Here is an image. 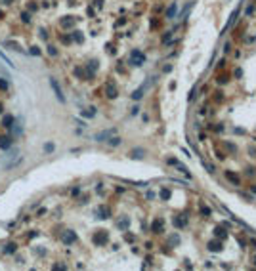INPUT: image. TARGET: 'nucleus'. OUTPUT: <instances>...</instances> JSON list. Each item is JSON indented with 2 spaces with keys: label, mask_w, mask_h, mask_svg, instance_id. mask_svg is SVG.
Instances as JSON below:
<instances>
[{
  "label": "nucleus",
  "mask_w": 256,
  "mask_h": 271,
  "mask_svg": "<svg viewBox=\"0 0 256 271\" xmlns=\"http://www.w3.org/2000/svg\"><path fill=\"white\" fill-rule=\"evenodd\" d=\"M48 52H50V55H58V50L54 46H48Z\"/></svg>",
  "instance_id": "obj_31"
},
{
  "label": "nucleus",
  "mask_w": 256,
  "mask_h": 271,
  "mask_svg": "<svg viewBox=\"0 0 256 271\" xmlns=\"http://www.w3.org/2000/svg\"><path fill=\"white\" fill-rule=\"evenodd\" d=\"M75 21H76L75 17H71V15H67V17H63L61 21H59V25H61L63 29H69V27H73V25H75Z\"/></svg>",
  "instance_id": "obj_6"
},
{
  "label": "nucleus",
  "mask_w": 256,
  "mask_h": 271,
  "mask_svg": "<svg viewBox=\"0 0 256 271\" xmlns=\"http://www.w3.org/2000/svg\"><path fill=\"white\" fill-rule=\"evenodd\" d=\"M14 120H15V116H14V115H4V119H2V126H4V128H12V126H14Z\"/></svg>",
  "instance_id": "obj_9"
},
{
  "label": "nucleus",
  "mask_w": 256,
  "mask_h": 271,
  "mask_svg": "<svg viewBox=\"0 0 256 271\" xmlns=\"http://www.w3.org/2000/svg\"><path fill=\"white\" fill-rule=\"evenodd\" d=\"M0 17H2V12H0Z\"/></svg>",
  "instance_id": "obj_35"
},
{
  "label": "nucleus",
  "mask_w": 256,
  "mask_h": 271,
  "mask_svg": "<svg viewBox=\"0 0 256 271\" xmlns=\"http://www.w3.org/2000/svg\"><path fill=\"white\" fill-rule=\"evenodd\" d=\"M50 86H52V90H54V94H56V98H58V101L65 103V96H63V90H61V86H59L58 78L50 76Z\"/></svg>",
  "instance_id": "obj_2"
},
{
  "label": "nucleus",
  "mask_w": 256,
  "mask_h": 271,
  "mask_svg": "<svg viewBox=\"0 0 256 271\" xmlns=\"http://www.w3.org/2000/svg\"><path fill=\"white\" fill-rule=\"evenodd\" d=\"M128 224H130V220H126V218H124V220H120V221H119V227H120V229H126V227H128Z\"/></svg>",
  "instance_id": "obj_24"
},
{
  "label": "nucleus",
  "mask_w": 256,
  "mask_h": 271,
  "mask_svg": "<svg viewBox=\"0 0 256 271\" xmlns=\"http://www.w3.org/2000/svg\"><path fill=\"white\" fill-rule=\"evenodd\" d=\"M82 115L90 119V116H94V115H96V109H92V111H82Z\"/></svg>",
  "instance_id": "obj_27"
},
{
  "label": "nucleus",
  "mask_w": 256,
  "mask_h": 271,
  "mask_svg": "<svg viewBox=\"0 0 256 271\" xmlns=\"http://www.w3.org/2000/svg\"><path fill=\"white\" fill-rule=\"evenodd\" d=\"M31 54H32V55H40V50H38L36 46H32V48H31Z\"/></svg>",
  "instance_id": "obj_32"
},
{
  "label": "nucleus",
  "mask_w": 256,
  "mask_h": 271,
  "mask_svg": "<svg viewBox=\"0 0 256 271\" xmlns=\"http://www.w3.org/2000/svg\"><path fill=\"white\" fill-rule=\"evenodd\" d=\"M151 231L153 233H162V231H164V224H162V220H155V221H153Z\"/></svg>",
  "instance_id": "obj_7"
},
{
  "label": "nucleus",
  "mask_w": 256,
  "mask_h": 271,
  "mask_svg": "<svg viewBox=\"0 0 256 271\" xmlns=\"http://www.w3.org/2000/svg\"><path fill=\"white\" fill-rule=\"evenodd\" d=\"M97 214H100V218H103V220H105V218H109V214H111V212H109L107 206H100V208H97Z\"/></svg>",
  "instance_id": "obj_14"
},
{
  "label": "nucleus",
  "mask_w": 256,
  "mask_h": 271,
  "mask_svg": "<svg viewBox=\"0 0 256 271\" xmlns=\"http://www.w3.org/2000/svg\"><path fill=\"white\" fill-rule=\"evenodd\" d=\"M226 178H227V180H229V181H231L233 185H239V178L235 176V174H231V172H226Z\"/></svg>",
  "instance_id": "obj_19"
},
{
  "label": "nucleus",
  "mask_w": 256,
  "mask_h": 271,
  "mask_svg": "<svg viewBox=\"0 0 256 271\" xmlns=\"http://www.w3.org/2000/svg\"><path fill=\"white\" fill-rule=\"evenodd\" d=\"M172 224L176 225V227H185V225H187V216H184V214H180V216H174Z\"/></svg>",
  "instance_id": "obj_5"
},
{
  "label": "nucleus",
  "mask_w": 256,
  "mask_h": 271,
  "mask_svg": "<svg viewBox=\"0 0 256 271\" xmlns=\"http://www.w3.org/2000/svg\"><path fill=\"white\" fill-rule=\"evenodd\" d=\"M208 250H210V252H220V250H222V242L220 241H210L208 242Z\"/></svg>",
  "instance_id": "obj_11"
},
{
  "label": "nucleus",
  "mask_w": 256,
  "mask_h": 271,
  "mask_svg": "<svg viewBox=\"0 0 256 271\" xmlns=\"http://www.w3.org/2000/svg\"><path fill=\"white\" fill-rule=\"evenodd\" d=\"M214 235H216L218 239H226V237H227V233H226V229H224V227H220V225H218V227L214 229Z\"/></svg>",
  "instance_id": "obj_15"
},
{
  "label": "nucleus",
  "mask_w": 256,
  "mask_h": 271,
  "mask_svg": "<svg viewBox=\"0 0 256 271\" xmlns=\"http://www.w3.org/2000/svg\"><path fill=\"white\" fill-rule=\"evenodd\" d=\"M73 38H75L76 42H82V35H80L79 31H75V33H73Z\"/></svg>",
  "instance_id": "obj_25"
},
{
  "label": "nucleus",
  "mask_w": 256,
  "mask_h": 271,
  "mask_svg": "<svg viewBox=\"0 0 256 271\" xmlns=\"http://www.w3.org/2000/svg\"><path fill=\"white\" fill-rule=\"evenodd\" d=\"M12 147V137L0 136V149H10Z\"/></svg>",
  "instance_id": "obj_10"
},
{
  "label": "nucleus",
  "mask_w": 256,
  "mask_h": 271,
  "mask_svg": "<svg viewBox=\"0 0 256 271\" xmlns=\"http://www.w3.org/2000/svg\"><path fill=\"white\" fill-rule=\"evenodd\" d=\"M252 262H254V265H256V256H254V258H252Z\"/></svg>",
  "instance_id": "obj_34"
},
{
  "label": "nucleus",
  "mask_w": 256,
  "mask_h": 271,
  "mask_svg": "<svg viewBox=\"0 0 256 271\" xmlns=\"http://www.w3.org/2000/svg\"><path fill=\"white\" fill-rule=\"evenodd\" d=\"M109 143H111V145H119L120 143V137H111V139H109Z\"/></svg>",
  "instance_id": "obj_28"
},
{
  "label": "nucleus",
  "mask_w": 256,
  "mask_h": 271,
  "mask_svg": "<svg viewBox=\"0 0 256 271\" xmlns=\"http://www.w3.org/2000/svg\"><path fill=\"white\" fill-rule=\"evenodd\" d=\"M144 92H145V86L138 88V90H136V92L132 94V99H141V96H144Z\"/></svg>",
  "instance_id": "obj_18"
},
{
  "label": "nucleus",
  "mask_w": 256,
  "mask_h": 271,
  "mask_svg": "<svg viewBox=\"0 0 256 271\" xmlns=\"http://www.w3.org/2000/svg\"><path fill=\"white\" fill-rule=\"evenodd\" d=\"M21 17H23V23H31V15L29 14H23Z\"/></svg>",
  "instance_id": "obj_30"
},
{
  "label": "nucleus",
  "mask_w": 256,
  "mask_h": 271,
  "mask_svg": "<svg viewBox=\"0 0 256 271\" xmlns=\"http://www.w3.org/2000/svg\"><path fill=\"white\" fill-rule=\"evenodd\" d=\"M201 214H203L205 218H208V216H210V208H208V206H201Z\"/></svg>",
  "instance_id": "obj_23"
},
{
  "label": "nucleus",
  "mask_w": 256,
  "mask_h": 271,
  "mask_svg": "<svg viewBox=\"0 0 256 271\" xmlns=\"http://www.w3.org/2000/svg\"><path fill=\"white\" fill-rule=\"evenodd\" d=\"M105 96L111 98V99H115L117 96H119V94H117V88L113 86V84H107V86H105Z\"/></svg>",
  "instance_id": "obj_8"
},
{
  "label": "nucleus",
  "mask_w": 256,
  "mask_h": 271,
  "mask_svg": "<svg viewBox=\"0 0 256 271\" xmlns=\"http://www.w3.org/2000/svg\"><path fill=\"white\" fill-rule=\"evenodd\" d=\"M4 252L6 254H15L17 252V244H15V242H8L6 248H4Z\"/></svg>",
  "instance_id": "obj_13"
},
{
  "label": "nucleus",
  "mask_w": 256,
  "mask_h": 271,
  "mask_svg": "<svg viewBox=\"0 0 256 271\" xmlns=\"http://www.w3.org/2000/svg\"><path fill=\"white\" fill-rule=\"evenodd\" d=\"M92 241H94L96 246H103V244H107V241H109V233L105 231V229H100V231L94 233Z\"/></svg>",
  "instance_id": "obj_1"
},
{
  "label": "nucleus",
  "mask_w": 256,
  "mask_h": 271,
  "mask_svg": "<svg viewBox=\"0 0 256 271\" xmlns=\"http://www.w3.org/2000/svg\"><path fill=\"white\" fill-rule=\"evenodd\" d=\"M174 15H176V4H172V6L166 10V17L168 19H174Z\"/></svg>",
  "instance_id": "obj_20"
},
{
  "label": "nucleus",
  "mask_w": 256,
  "mask_h": 271,
  "mask_svg": "<svg viewBox=\"0 0 256 271\" xmlns=\"http://www.w3.org/2000/svg\"><path fill=\"white\" fill-rule=\"evenodd\" d=\"M54 149H56V145L52 143V141H48V143H44V151H46V153H54Z\"/></svg>",
  "instance_id": "obj_21"
},
{
  "label": "nucleus",
  "mask_w": 256,
  "mask_h": 271,
  "mask_svg": "<svg viewBox=\"0 0 256 271\" xmlns=\"http://www.w3.org/2000/svg\"><path fill=\"white\" fill-rule=\"evenodd\" d=\"M61 242H63V244H73V242H76V233L71 231V229L63 231L61 233Z\"/></svg>",
  "instance_id": "obj_4"
},
{
  "label": "nucleus",
  "mask_w": 256,
  "mask_h": 271,
  "mask_svg": "<svg viewBox=\"0 0 256 271\" xmlns=\"http://www.w3.org/2000/svg\"><path fill=\"white\" fill-rule=\"evenodd\" d=\"M8 88H10L8 80L6 78H0V90H2V92H8Z\"/></svg>",
  "instance_id": "obj_22"
},
{
  "label": "nucleus",
  "mask_w": 256,
  "mask_h": 271,
  "mask_svg": "<svg viewBox=\"0 0 256 271\" xmlns=\"http://www.w3.org/2000/svg\"><path fill=\"white\" fill-rule=\"evenodd\" d=\"M144 61H145L144 52H140V50L130 52V63H132V65H144Z\"/></svg>",
  "instance_id": "obj_3"
},
{
  "label": "nucleus",
  "mask_w": 256,
  "mask_h": 271,
  "mask_svg": "<svg viewBox=\"0 0 256 271\" xmlns=\"http://www.w3.org/2000/svg\"><path fill=\"white\" fill-rule=\"evenodd\" d=\"M4 111V105H2V101H0V113H2Z\"/></svg>",
  "instance_id": "obj_33"
},
{
  "label": "nucleus",
  "mask_w": 256,
  "mask_h": 271,
  "mask_svg": "<svg viewBox=\"0 0 256 271\" xmlns=\"http://www.w3.org/2000/svg\"><path fill=\"white\" fill-rule=\"evenodd\" d=\"M14 124H15V126H14V134H15V136H21V134H23V124H21V119H17V122L14 120Z\"/></svg>",
  "instance_id": "obj_12"
},
{
  "label": "nucleus",
  "mask_w": 256,
  "mask_h": 271,
  "mask_svg": "<svg viewBox=\"0 0 256 271\" xmlns=\"http://www.w3.org/2000/svg\"><path fill=\"white\" fill-rule=\"evenodd\" d=\"M75 75L82 78V76H84V69H80V67H79V69H75Z\"/></svg>",
  "instance_id": "obj_29"
},
{
  "label": "nucleus",
  "mask_w": 256,
  "mask_h": 271,
  "mask_svg": "<svg viewBox=\"0 0 256 271\" xmlns=\"http://www.w3.org/2000/svg\"><path fill=\"white\" fill-rule=\"evenodd\" d=\"M159 195H161V201H168V199H170V195H172V193H170V189H166V187H162V189H161V193H159Z\"/></svg>",
  "instance_id": "obj_17"
},
{
  "label": "nucleus",
  "mask_w": 256,
  "mask_h": 271,
  "mask_svg": "<svg viewBox=\"0 0 256 271\" xmlns=\"http://www.w3.org/2000/svg\"><path fill=\"white\" fill-rule=\"evenodd\" d=\"M170 40H172V33H166L164 36H162V42H164V44H168Z\"/></svg>",
  "instance_id": "obj_26"
},
{
  "label": "nucleus",
  "mask_w": 256,
  "mask_h": 271,
  "mask_svg": "<svg viewBox=\"0 0 256 271\" xmlns=\"http://www.w3.org/2000/svg\"><path fill=\"white\" fill-rule=\"evenodd\" d=\"M0 59H2V61H4V63H6V65H8V67H12V69H14V67H15V65H14V63H12V59H10V58H8V55H6V54H4V52H2V50H0Z\"/></svg>",
  "instance_id": "obj_16"
}]
</instances>
